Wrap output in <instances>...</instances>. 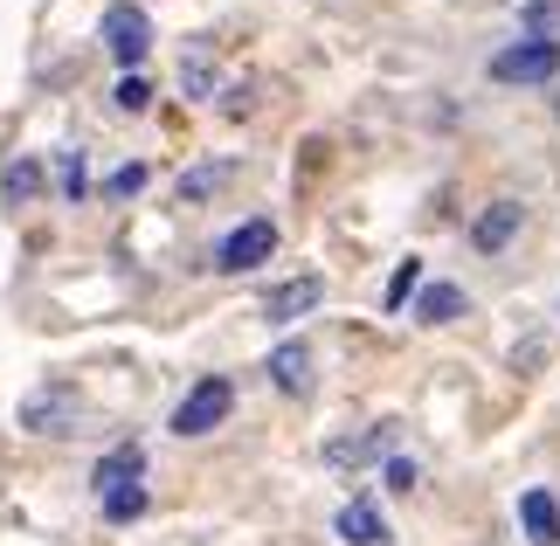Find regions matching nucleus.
<instances>
[{
	"instance_id": "dca6fc26",
	"label": "nucleus",
	"mask_w": 560,
	"mask_h": 546,
	"mask_svg": "<svg viewBox=\"0 0 560 546\" xmlns=\"http://www.w3.org/2000/svg\"><path fill=\"white\" fill-rule=\"evenodd\" d=\"M56 194H62V201H83V194H91V166H83V146H62V152H56Z\"/></svg>"
},
{
	"instance_id": "412c9836",
	"label": "nucleus",
	"mask_w": 560,
	"mask_h": 546,
	"mask_svg": "<svg viewBox=\"0 0 560 546\" xmlns=\"http://www.w3.org/2000/svg\"><path fill=\"white\" fill-rule=\"evenodd\" d=\"M139 187H145V166L132 160V166H118V173H112V181H104V201H132V194H139Z\"/></svg>"
},
{
	"instance_id": "9b49d317",
	"label": "nucleus",
	"mask_w": 560,
	"mask_h": 546,
	"mask_svg": "<svg viewBox=\"0 0 560 546\" xmlns=\"http://www.w3.org/2000/svg\"><path fill=\"white\" fill-rule=\"evenodd\" d=\"M270 381L284 387V395H312V346L305 339H284L270 353Z\"/></svg>"
},
{
	"instance_id": "20e7f679",
	"label": "nucleus",
	"mask_w": 560,
	"mask_h": 546,
	"mask_svg": "<svg viewBox=\"0 0 560 546\" xmlns=\"http://www.w3.org/2000/svg\"><path fill=\"white\" fill-rule=\"evenodd\" d=\"M560 70V42L553 35H526L512 49L491 56V83H547Z\"/></svg>"
},
{
	"instance_id": "4be33fe9",
	"label": "nucleus",
	"mask_w": 560,
	"mask_h": 546,
	"mask_svg": "<svg viewBox=\"0 0 560 546\" xmlns=\"http://www.w3.org/2000/svg\"><path fill=\"white\" fill-rule=\"evenodd\" d=\"M381 477H387V491H416V485H422L416 456H387V464H381Z\"/></svg>"
},
{
	"instance_id": "aec40b11",
	"label": "nucleus",
	"mask_w": 560,
	"mask_h": 546,
	"mask_svg": "<svg viewBox=\"0 0 560 546\" xmlns=\"http://www.w3.org/2000/svg\"><path fill=\"white\" fill-rule=\"evenodd\" d=\"M112 104H118V112H145V104H153V83H145L139 70L118 77V83H112Z\"/></svg>"
},
{
	"instance_id": "1a4fd4ad",
	"label": "nucleus",
	"mask_w": 560,
	"mask_h": 546,
	"mask_svg": "<svg viewBox=\"0 0 560 546\" xmlns=\"http://www.w3.org/2000/svg\"><path fill=\"white\" fill-rule=\"evenodd\" d=\"M520 526H526V546H560V498L547 485L520 491Z\"/></svg>"
},
{
	"instance_id": "5701e85b",
	"label": "nucleus",
	"mask_w": 560,
	"mask_h": 546,
	"mask_svg": "<svg viewBox=\"0 0 560 546\" xmlns=\"http://www.w3.org/2000/svg\"><path fill=\"white\" fill-rule=\"evenodd\" d=\"M560 21V0H526V35H547Z\"/></svg>"
},
{
	"instance_id": "2eb2a0df",
	"label": "nucleus",
	"mask_w": 560,
	"mask_h": 546,
	"mask_svg": "<svg viewBox=\"0 0 560 546\" xmlns=\"http://www.w3.org/2000/svg\"><path fill=\"white\" fill-rule=\"evenodd\" d=\"M180 91L187 97H214V49L208 42H194V49L180 56Z\"/></svg>"
},
{
	"instance_id": "0eeeda50",
	"label": "nucleus",
	"mask_w": 560,
	"mask_h": 546,
	"mask_svg": "<svg viewBox=\"0 0 560 546\" xmlns=\"http://www.w3.org/2000/svg\"><path fill=\"white\" fill-rule=\"evenodd\" d=\"M318 298H326V277H284V283H277V291L264 298V318L270 325H298V318H305V312H318Z\"/></svg>"
},
{
	"instance_id": "4468645a",
	"label": "nucleus",
	"mask_w": 560,
	"mask_h": 546,
	"mask_svg": "<svg viewBox=\"0 0 560 546\" xmlns=\"http://www.w3.org/2000/svg\"><path fill=\"white\" fill-rule=\"evenodd\" d=\"M416 318H422V325L464 318V291H457V283H422V291H416Z\"/></svg>"
},
{
	"instance_id": "6ab92c4d",
	"label": "nucleus",
	"mask_w": 560,
	"mask_h": 546,
	"mask_svg": "<svg viewBox=\"0 0 560 546\" xmlns=\"http://www.w3.org/2000/svg\"><path fill=\"white\" fill-rule=\"evenodd\" d=\"M42 194V166L35 160H8V201H35Z\"/></svg>"
},
{
	"instance_id": "ddd939ff",
	"label": "nucleus",
	"mask_w": 560,
	"mask_h": 546,
	"mask_svg": "<svg viewBox=\"0 0 560 546\" xmlns=\"http://www.w3.org/2000/svg\"><path fill=\"white\" fill-rule=\"evenodd\" d=\"M139 471H145V450H139V443H118V450H112V456H104V464L91 471V485H97V498H104V491H118V485H132V477H139Z\"/></svg>"
},
{
	"instance_id": "a211bd4d",
	"label": "nucleus",
	"mask_w": 560,
	"mask_h": 546,
	"mask_svg": "<svg viewBox=\"0 0 560 546\" xmlns=\"http://www.w3.org/2000/svg\"><path fill=\"white\" fill-rule=\"evenodd\" d=\"M416 283H422V264H416V256H401V270L387 277V298L381 304H387V312H401V304L416 298Z\"/></svg>"
},
{
	"instance_id": "f3484780",
	"label": "nucleus",
	"mask_w": 560,
	"mask_h": 546,
	"mask_svg": "<svg viewBox=\"0 0 560 546\" xmlns=\"http://www.w3.org/2000/svg\"><path fill=\"white\" fill-rule=\"evenodd\" d=\"M97 506H104V519H112V526H132V519L145 512V485H139V477H132V485H118V491H104V498H97Z\"/></svg>"
},
{
	"instance_id": "f8f14e48",
	"label": "nucleus",
	"mask_w": 560,
	"mask_h": 546,
	"mask_svg": "<svg viewBox=\"0 0 560 546\" xmlns=\"http://www.w3.org/2000/svg\"><path fill=\"white\" fill-rule=\"evenodd\" d=\"M229 181H235V166H229V160H201V166H187V173H180V187H174V194H180L187 208H201L208 194H222Z\"/></svg>"
},
{
	"instance_id": "423d86ee",
	"label": "nucleus",
	"mask_w": 560,
	"mask_h": 546,
	"mask_svg": "<svg viewBox=\"0 0 560 546\" xmlns=\"http://www.w3.org/2000/svg\"><path fill=\"white\" fill-rule=\"evenodd\" d=\"M395 450V422H374V429H360V435H332L326 443V464L332 471H368L374 456Z\"/></svg>"
},
{
	"instance_id": "39448f33",
	"label": "nucleus",
	"mask_w": 560,
	"mask_h": 546,
	"mask_svg": "<svg viewBox=\"0 0 560 546\" xmlns=\"http://www.w3.org/2000/svg\"><path fill=\"white\" fill-rule=\"evenodd\" d=\"M77 415H83V402H77V387H62V381H49V387H35V395L21 402V429H28V435H70V429H83Z\"/></svg>"
},
{
	"instance_id": "f03ea898",
	"label": "nucleus",
	"mask_w": 560,
	"mask_h": 546,
	"mask_svg": "<svg viewBox=\"0 0 560 546\" xmlns=\"http://www.w3.org/2000/svg\"><path fill=\"white\" fill-rule=\"evenodd\" d=\"M229 408H235L229 374H201V381L180 395V408H174V435H208V429H222Z\"/></svg>"
},
{
	"instance_id": "f257e3e1",
	"label": "nucleus",
	"mask_w": 560,
	"mask_h": 546,
	"mask_svg": "<svg viewBox=\"0 0 560 546\" xmlns=\"http://www.w3.org/2000/svg\"><path fill=\"white\" fill-rule=\"evenodd\" d=\"M97 35H104V56H112L125 77H132L139 62L153 56V14H145L139 0H112V8H104V21H97Z\"/></svg>"
},
{
	"instance_id": "6e6552de",
	"label": "nucleus",
	"mask_w": 560,
	"mask_h": 546,
	"mask_svg": "<svg viewBox=\"0 0 560 546\" xmlns=\"http://www.w3.org/2000/svg\"><path fill=\"white\" fill-rule=\"evenodd\" d=\"M520 229H526V208L520 201H491L478 222H470V249H478V256H499Z\"/></svg>"
},
{
	"instance_id": "9d476101",
	"label": "nucleus",
	"mask_w": 560,
	"mask_h": 546,
	"mask_svg": "<svg viewBox=\"0 0 560 546\" xmlns=\"http://www.w3.org/2000/svg\"><path fill=\"white\" fill-rule=\"evenodd\" d=\"M332 533L347 539V546H387V519H381L374 498H347L339 519H332Z\"/></svg>"
},
{
	"instance_id": "7ed1b4c3",
	"label": "nucleus",
	"mask_w": 560,
	"mask_h": 546,
	"mask_svg": "<svg viewBox=\"0 0 560 546\" xmlns=\"http://www.w3.org/2000/svg\"><path fill=\"white\" fill-rule=\"evenodd\" d=\"M270 256H277V222H270V214H249L243 229H229L222 243H214V270H222V277H243L256 264H270Z\"/></svg>"
}]
</instances>
